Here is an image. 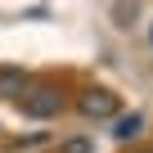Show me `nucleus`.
Returning a JSON list of instances; mask_svg holds the SVG:
<instances>
[{"label": "nucleus", "mask_w": 153, "mask_h": 153, "mask_svg": "<svg viewBox=\"0 0 153 153\" xmlns=\"http://www.w3.org/2000/svg\"><path fill=\"white\" fill-rule=\"evenodd\" d=\"M59 113H63V90L59 86H32L23 95V117L45 122V117H59Z\"/></svg>", "instance_id": "nucleus-1"}, {"label": "nucleus", "mask_w": 153, "mask_h": 153, "mask_svg": "<svg viewBox=\"0 0 153 153\" xmlns=\"http://www.w3.org/2000/svg\"><path fill=\"white\" fill-rule=\"evenodd\" d=\"M140 131H144V117H140V113H126V117H117V122H113V140H122V144H126V140H135Z\"/></svg>", "instance_id": "nucleus-4"}, {"label": "nucleus", "mask_w": 153, "mask_h": 153, "mask_svg": "<svg viewBox=\"0 0 153 153\" xmlns=\"http://www.w3.org/2000/svg\"><path fill=\"white\" fill-rule=\"evenodd\" d=\"M135 153H153V149H135Z\"/></svg>", "instance_id": "nucleus-7"}, {"label": "nucleus", "mask_w": 153, "mask_h": 153, "mask_svg": "<svg viewBox=\"0 0 153 153\" xmlns=\"http://www.w3.org/2000/svg\"><path fill=\"white\" fill-rule=\"evenodd\" d=\"M59 153H95V144H90L86 135H76V140H63V144H59Z\"/></svg>", "instance_id": "nucleus-6"}, {"label": "nucleus", "mask_w": 153, "mask_h": 153, "mask_svg": "<svg viewBox=\"0 0 153 153\" xmlns=\"http://www.w3.org/2000/svg\"><path fill=\"white\" fill-rule=\"evenodd\" d=\"M135 0H117V9H113V18H117V27H131V18H135Z\"/></svg>", "instance_id": "nucleus-5"}, {"label": "nucleus", "mask_w": 153, "mask_h": 153, "mask_svg": "<svg viewBox=\"0 0 153 153\" xmlns=\"http://www.w3.org/2000/svg\"><path fill=\"white\" fill-rule=\"evenodd\" d=\"M76 108H81V117L104 122V117H117V95L113 90H86L81 99H76Z\"/></svg>", "instance_id": "nucleus-2"}, {"label": "nucleus", "mask_w": 153, "mask_h": 153, "mask_svg": "<svg viewBox=\"0 0 153 153\" xmlns=\"http://www.w3.org/2000/svg\"><path fill=\"white\" fill-rule=\"evenodd\" d=\"M149 41H153V27H149Z\"/></svg>", "instance_id": "nucleus-8"}, {"label": "nucleus", "mask_w": 153, "mask_h": 153, "mask_svg": "<svg viewBox=\"0 0 153 153\" xmlns=\"http://www.w3.org/2000/svg\"><path fill=\"white\" fill-rule=\"evenodd\" d=\"M32 90V76L23 68H0V99H23Z\"/></svg>", "instance_id": "nucleus-3"}]
</instances>
